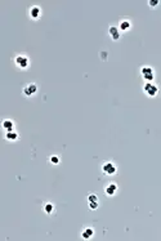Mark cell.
<instances>
[{"mask_svg":"<svg viewBox=\"0 0 161 241\" xmlns=\"http://www.w3.org/2000/svg\"><path fill=\"white\" fill-rule=\"evenodd\" d=\"M50 163L54 164V165L59 164V158H58V156H52V158H50Z\"/></svg>","mask_w":161,"mask_h":241,"instance_id":"2e32d148","label":"cell"},{"mask_svg":"<svg viewBox=\"0 0 161 241\" xmlns=\"http://www.w3.org/2000/svg\"><path fill=\"white\" fill-rule=\"evenodd\" d=\"M130 27H132V23L129 19H123L119 25V30H121V31H128Z\"/></svg>","mask_w":161,"mask_h":241,"instance_id":"7c38bea8","label":"cell"},{"mask_svg":"<svg viewBox=\"0 0 161 241\" xmlns=\"http://www.w3.org/2000/svg\"><path fill=\"white\" fill-rule=\"evenodd\" d=\"M104 191H106V195H107V196H113V195L116 193V191H117V186H116V183L110 182L106 186Z\"/></svg>","mask_w":161,"mask_h":241,"instance_id":"52a82bcc","label":"cell"},{"mask_svg":"<svg viewBox=\"0 0 161 241\" xmlns=\"http://www.w3.org/2000/svg\"><path fill=\"white\" fill-rule=\"evenodd\" d=\"M158 0H149V2H148V5L149 7H151V8H155V7H157L158 5Z\"/></svg>","mask_w":161,"mask_h":241,"instance_id":"9a60e30c","label":"cell"},{"mask_svg":"<svg viewBox=\"0 0 161 241\" xmlns=\"http://www.w3.org/2000/svg\"><path fill=\"white\" fill-rule=\"evenodd\" d=\"M108 35L111 36V39L112 40H119L120 39V30H119V27H115V26H110V28H108Z\"/></svg>","mask_w":161,"mask_h":241,"instance_id":"8992f818","label":"cell"},{"mask_svg":"<svg viewBox=\"0 0 161 241\" xmlns=\"http://www.w3.org/2000/svg\"><path fill=\"white\" fill-rule=\"evenodd\" d=\"M141 75L147 83H151V80H153V78H155V71L149 66H143L141 68Z\"/></svg>","mask_w":161,"mask_h":241,"instance_id":"3957f363","label":"cell"},{"mask_svg":"<svg viewBox=\"0 0 161 241\" xmlns=\"http://www.w3.org/2000/svg\"><path fill=\"white\" fill-rule=\"evenodd\" d=\"M2 127L5 132H12V130H14V123L12 120H4Z\"/></svg>","mask_w":161,"mask_h":241,"instance_id":"ba28073f","label":"cell"},{"mask_svg":"<svg viewBox=\"0 0 161 241\" xmlns=\"http://www.w3.org/2000/svg\"><path fill=\"white\" fill-rule=\"evenodd\" d=\"M40 14H41V9L39 8V7H31V9H30V16H31V18H34V19H38L39 17H40Z\"/></svg>","mask_w":161,"mask_h":241,"instance_id":"9c48e42d","label":"cell"},{"mask_svg":"<svg viewBox=\"0 0 161 241\" xmlns=\"http://www.w3.org/2000/svg\"><path fill=\"white\" fill-rule=\"evenodd\" d=\"M5 139L7 141H10V142H14L18 139V133L16 130H12V132H5Z\"/></svg>","mask_w":161,"mask_h":241,"instance_id":"30bf717a","label":"cell"},{"mask_svg":"<svg viewBox=\"0 0 161 241\" xmlns=\"http://www.w3.org/2000/svg\"><path fill=\"white\" fill-rule=\"evenodd\" d=\"M89 204V208L92 209V210H95L97 208H98V201H94V203H88Z\"/></svg>","mask_w":161,"mask_h":241,"instance_id":"e0dca14e","label":"cell"},{"mask_svg":"<svg viewBox=\"0 0 161 241\" xmlns=\"http://www.w3.org/2000/svg\"><path fill=\"white\" fill-rule=\"evenodd\" d=\"M44 212H45L47 214H52L53 212H54V205H53L52 203H47V204L44 205Z\"/></svg>","mask_w":161,"mask_h":241,"instance_id":"4fadbf2b","label":"cell"},{"mask_svg":"<svg viewBox=\"0 0 161 241\" xmlns=\"http://www.w3.org/2000/svg\"><path fill=\"white\" fill-rule=\"evenodd\" d=\"M14 63H16V66H17L18 68L25 70V68H27L28 65H30V59H28L27 56L19 54V56H17V57L14 58Z\"/></svg>","mask_w":161,"mask_h":241,"instance_id":"7a4b0ae2","label":"cell"},{"mask_svg":"<svg viewBox=\"0 0 161 241\" xmlns=\"http://www.w3.org/2000/svg\"><path fill=\"white\" fill-rule=\"evenodd\" d=\"M93 235H94V229H93V228H90V227L85 228L84 231L81 232V237H83V238H85V240H89Z\"/></svg>","mask_w":161,"mask_h":241,"instance_id":"8fae6325","label":"cell"},{"mask_svg":"<svg viewBox=\"0 0 161 241\" xmlns=\"http://www.w3.org/2000/svg\"><path fill=\"white\" fill-rule=\"evenodd\" d=\"M94 201H98V197H97V195H94V193H90L88 196V203H94Z\"/></svg>","mask_w":161,"mask_h":241,"instance_id":"5bb4252c","label":"cell"},{"mask_svg":"<svg viewBox=\"0 0 161 241\" xmlns=\"http://www.w3.org/2000/svg\"><path fill=\"white\" fill-rule=\"evenodd\" d=\"M36 92H38L36 84H28V85H26V87L23 88V90H22L23 96H26V97H32Z\"/></svg>","mask_w":161,"mask_h":241,"instance_id":"5b68a950","label":"cell"},{"mask_svg":"<svg viewBox=\"0 0 161 241\" xmlns=\"http://www.w3.org/2000/svg\"><path fill=\"white\" fill-rule=\"evenodd\" d=\"M102 170H103V173H104L106 175H113V174H116V172H117V168H116V165H115L113 163L107 161V163H104V164L102 165Z\"/></svg>","mask_w":161,"mask_h":241,"instance_id":"277c9868","label":"cell"},{"mask_svg":"<svg viewBox=\"0 0 161 241\" xmlns=\"http://www.w3.org/2000/svg\"><path fill=\"white\" fill-rule=\"evenodd\" d=\"M143 92H144L146 96L152 98V97H156L158 94V88H157V85H155L153 83H146L144 87H143Z\"/></svg>","mask_w":161,"mask_h":241,"instance_id":"6da1fadb","label":"cell"}]
</instances>
